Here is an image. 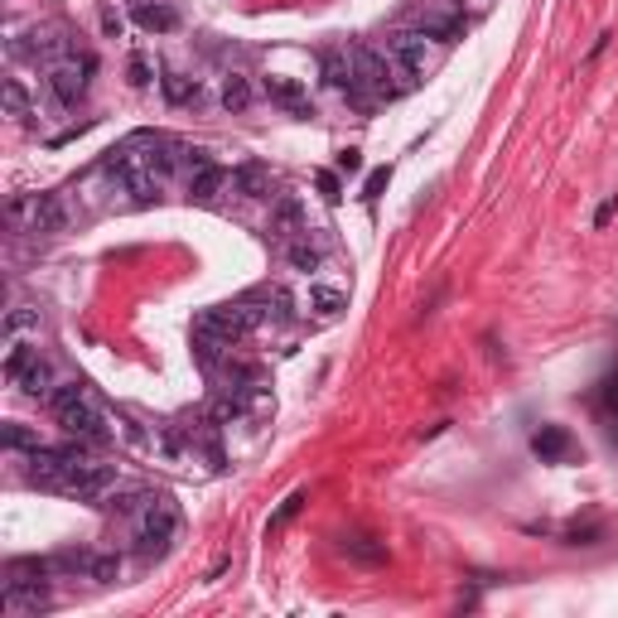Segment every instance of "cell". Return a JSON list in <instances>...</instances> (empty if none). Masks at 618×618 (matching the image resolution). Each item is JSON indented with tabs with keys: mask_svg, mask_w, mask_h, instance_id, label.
I'll list each match as a JSON object with an SVG mask.
<instances>
[{
	"mask_svg": "<svg viewBox=\"0 0 618 618\" xmlns=\"http://www.w3.org/2000/svg\"><path fill=\"white\" fill-rule=\"evenodd\" d=\"M49 406H53V416H59V426L73 435V440H107V416H102V406L92 401V391L82 387V382H63V387H53V397H49Z\"/></svg>",
	"mask_w": 618,
	"mask_h": 618,
	"instance_id": "obj_1",
	"label": "cell"
},
{
	"mask_svg": "<svg viewBox=\"0 0 618 618\" xmlns=\"http://www.w3.org/2000/svg\"><path fill=\"white\" fill-rule=\"evenodd\" d=\"M174 531H179V502L170 493H160V498H150L145 508H140V527H136V537H140V551H154L160 556L164 546L174 541Z\"/></svg>",
	"mask_w": 618,
	"mask_h": 618,
	"instance_id": "obj_2",
	"label": "cell"
},
{
	"mask_svg": "<svg viewBox=\"0 0 618 618\" xmlns=\"http://www.w3.org/2000/svg\"><path fill=\"white\" fill-rule=\"evenodd\" d=\"M111 483H117V469H111V464L82 459L78 449H73V459H68V469H63V479H59V493L78 498V502H92V498H102Z\"/></svg>",
	"mask_w": 618,
	"mask_h": 618,
	"instance_id": "obj_3",
	"label": "cell"
},
{
	"mask_svg": "<svg viewBox=\"0 0 618 618\" xmlns=\"http://www.w3.org/2000/svg\"><path fill=\"white\" fill-rule=\"evenodd\" d=\"M353 63H358V78L362 88H372L377 97H401L411 73L391 59V53H377V49H353Z\"/></svg>",
	"mask_w": 618,
	"mask_h": 618,
	"instance_id": "obj_4",
	"label": "cell"
},
{
	"mask_svg": "<svg viewBox=\"0 0 618 618\" xmlns=\"http://www.w3.org/2000/svg\"><path fill=\"white\" fill-rule=\"evenodd\" d=\"M10 218H24V222H30V232H39V237H53V232L68 228V208H63L59 193H34V199H20L15 208H10Z\"/></svg>",
	"mask_w": 618,
	"mask_h": 618,
	"instance_id": "obj_5",
	"label": "cell"
},
{
	"mask_svg": "<svg viewBox=\"0 0 618 618\" xmlns=\"http://www.w3.org/2000/svg\"><path fill=\"white\" fill-rule=\"evenodd\" d=\"M88 73H92V59H59L49 68V88L63 107H78L82 92H88Z\"/></svg>",
	"mask_w": 618,
	"mask_h": 618,
	"instance_id": "obj_6",
	"label": "cell"
},
{
	"mask_svg": "<svg viewBox=\"0 0 618 618\" xmlns=\"http://www.w3.org/2000/svg\"><path fill=\"white\" fill-rule=\"evenodd\" d=\"M426 39H430L426 30H397V34L387 39V53H391V59H397L411 78H426V68H430V44H426Z\"/></svg>",
	"mask_w": 618,
	"mask_h": 618,
	"instance_id": "obj_7",
	"label": "cell"
},
{
	"mask_svg": "<svg viewBox=\"0 0 618 618\" xmlns=\"http://www.w3.org/2000/svg\"><path fill=\"white\" fill-rule=\"evenodd\" d=\"M232 189L242 193V199H271V193H276V174H271V164H261V160L237 164V170H232Z\"/></svg>",
	"mask_w": 618,
	"mask_h": 618,
	"instance_id": "obj_8",
	"label": "cell"
},
{
	"mask_svg": "<svg viewBox=\"0 0 618 618\" xmlns=\"http://www.w3.org/2000/svg\"><path fill=\"white\" fill-rule=\"evenodd\" d=\"M228 189H232V170H222V164H208V170H199L193 184H189L193 203H218Z\"/></svg>",
	"mask_w": 618,
	"mask_h": 618,
	"instance_id": "obj_9",
	"label": "cell"
},
{
	"mask_svg": "<svg viewBox=\"0 0 618 618\" xmlns=\"http://www.w3.org/2000/svg\"><path fill=\"white\" fill-rule=\"evenodd\" d=\"M324 78H329V88H339L348 97H358V88H362L353 53H329V59H324Z\"/></svg>",
	"mask_w": 618,
	"mask_h": 618,
	"instance_id": "obj_10",
	"label": "cell"
},
{
	"mask_svg": "<svg viewBox=\"0 0 618 618\" xmlns=\"http://www.w3.org/2000/svg\"><path fill=\"white\" fill-rule=\"evenodd\" d=\"M531 449L546 459V464H560V459H570L575 454V445H570V435L560 430V426H541L537 435H531Z\"/></svg>",
	"mask_w": 618,
	"mask_h": 618,
	"instance_id": "obj_11",
	"label": "cell"
},
{
	"mask_svg": "<svg viewBox=\"0 0 618 618\" xmlns=\"http://www.w3.org/2000/svg\"><path fill=\"white\" fill-rule=\"evenodd\" d=\"M271 232L286 237V242H295V237L304 232V208L295 203V199H276V208H271Z\"/></svg>",
	"mask_w": 618,
	"mask_h": 618,
	"instance_id": "obj_12",
	"label": "cell"
},
{
	"mask_svg": "<svg viewBox=\"0 0 618 618\" xmlns=\"http://www.w3.org/2000/svg\"><path fill=\"white\" fill-rule=\"evenodd\" d=\"M20 387L30 391V397H53V372H49V362L44 358H30V368L20 372Z\"/></svg>",
	"mask_w": 618,
	"mask_h": 618,
	"instance_id": "obj_13",
	"label": "cell"
},
{
	"mask_svg": "<svg viewBox=\"0 0 618 618\" xmlns=\"http://www.w3.org/2000/svg\"><path fill=\"white\" fill-rule=\"evenodd\" d=\"M136 24H140V30H150V34H170L179 24V15L170 5H136Z\"/></svg>",
	"mask_w": 618,
	"mask_h": 618,
	"instance_id": "obj_14",
	"label": "cell"
},
{
	"mask_svg": "<svg viewBox=\"0 0 618 618\" xmlns=\"http://www.w3.org/2000/svg\"><path fill=\"white\" fill-rule=\"evenodd\" d=\"M266 97L280 107H295L300 111L304 107V82H295V78H266Z\"/></svg>",
	"mask_w": 618,
	"mask_h": 618,
	"instance_id": "obj_15",
	"label": "cell"
},
{
	"mask_svg": "<svg viewBox=\"0 0 618 618\" xmlns=\"http://www.w3.org/2000/svg\"><path fill=\"white\" fill-rule=\"evenodd\" d=\"M160 88H164V97H170L174 107H189V102H199V82H193V78H184V73H164V78H160Z\"/></svg>",
	"mask_w": 618,
	"mask_h": 618,
	"instance_id": "obj_16",
	"label": "cell"
},
{
	"mask_svg": "<svg viewBox=\"0 0 618 618\" xmlns=\"http://www.w3.org/2000/svg\"><path fill=\"white\" fill-rule=\"evenodd\" d=\"M222 107L228 111H247L251 107V82L242 73H228L222 78Z\"/></svg>",
	"mask_w": 618,
	"mask_h": 618,
	"instance_id": "obj_17",
	"label": "cell"
},
{
	"mask_svg": "<svg viewBox=\"0 0 618 618\" xmlns=\"http://www.w3.org/2000/svg\"><path fill=\"white\" fill-rule=\"evenodd\" d=\"M420 30H426L430 39L454 44V39H464V20H459V15H426V20H420Z\"/></svg>",
	"mask_w": 618,
	"mask_h": 618,
	"instance_id": "obj_18",
	"label": "cell"
},
{
	"mask_svg": "<svg viewBox=\"0 0 618 618\" xmlns=\"http://www.w3.org/2000/svg\"><path fill=\"white\" fill-rule=\"evenodd\" d=\"M348 300H343V290H333V286H309V309L314 314H339Z\"/></svg>",
	"mask_w": 618,
	"mask_h": 618,
	"instance_id": "obj_19",
	"label": "cell"
},
{
	"mask_svg": "<svg viewBox=\"0 0 618 618\" xmlns=\"http://www.w3.org/2000/svg\"><path fill=\"white\" fill-rule=\"evenodd\" d=\"M286 257H290V266H295V271H304V276H309V271H319V261H324V257H319V247H309L304 237H295Z\"/></svg>",
	"mask_w": 618,
	"mask_h": 618,
	"instance_id": "obj_20",
	"label": "cell"
},
{
	"mask_svg": "<svg viewBox=\"0 0 618 618\" xmlns=\"http://www.w3.org/2000/svg\"><path fill=\"white\" fill-rule=\"evenodd\" d=\"M343 556L368 560V566H382V560H387V551H382V546H372L368 537H343Z\"/></svg>",
	"mask_w": 618,
	"mask_h": 618,
	"instance_id": "obj_21",
	"label": "cell"
},
{
	"mask_svg": "<svg viewBox=\"0 0 618 618\" xmlns=\"http://www.w3.org/2000/svg\"><path fill=\"white\" fill-rule=\"evenodd\" d=\"M5 449H39V435L30 426H20V420H10L5 426Z\"/></svg>",
	"mask_w": 618,
	"mask_h": 618,
	"instance_id": "obj_22",
	"label": "cell"
},
{
	"mask_svg": "<svg viewBox=\"0 0 618 618\" xmlns=\"http://www.w3.org/2000/svg\"><path fill=\"white\" fill-rule=\"evenodd\" d=\"M121 575V560L117 556H92V570H88V580H97V585H111Z\"/></svg>",
	"mask_w": 618,
	"mask_h": 618,
	"instance_id": "obj_23",
	"label": "cell"
},
{
	"mask_svg": "<svg viewBox=\"0 0 618 618\" xmlns=\"http://www.w3.org/2000/svg\"><path fill=\"white\" fill-rule=\"evenodd\" d=\"M0 97H5V111H10V117H30V97H24L20 82H5V92H0Z\"/></svg>",
	"mask_w": 618,
	"mask_h": 618,
	"instance_id": "obj_24",
	"label": "cell"
},
{
	"mask_svg": "<svg viewBox=\"0 0 618 618\" xmlns=\"http://www.w3.org/2000/svg\"><path fill=\"white\" fill-rule=\"evenodd\" d=\"M314 184H319V193H324L329 203H339V199H343V184H339V174H333V170H319V174H314Z\"/></svg>",
	"mask_w": 618,
	"mask_h": 618,
	"instance_id": "obj_25",
	"label": "cell"
},
{
	"mask_svg": "<svg viewBox=\"0 0 618 618\" xmlns=\"http://www.w3.org/2000/svg\"><path fill=\"white\" fill-rule=\"evenodd\" d=\"M30 348H10V358H5V377H10V382H20V372L24 368H30Z\"/></svg>",
	"mask_w": 618,
	"mask_h": 618,
	"instance_id": "obj_26",
	"label": "cell"
},
{
	"mask_svg": "<svg viewBox=\"0 0 618 618\" xmlns=\"http://www.w3.org/2000/svg\"><path fill=\"white\" fill-rule=\"evenodd\" d=\"M300 502H304V493H290L286 502H280V508H276V517H271V531H280V527H286L290 517L300 512Z\"/></svg>",
	"mask_w": 618,
	"mask_h": 618,
	"instance_id": "obj_27",
	"label": "cell"
},
{
	"mask_svg": "<svg viewBox=\"0 0 618 618\" xmlns=\"http://www.w3.org/2000/svg\"><path fill=\"white\" fill-rule=\"evenodd\" d=\"M387 184H391V170L382 164V170H372V174H368V184H362V199H377V193H382Z\"/></svg>",
	"mask_w": 618,
	"mask_h": 618,
	"instance_id": "obj_28",
	"label": "cell"
},
{
	"mask_svg": "<svg viewBox=\"0 0 618 618\" xmlns=\"http://www.w3.org/2000/svg\"><path fill=\"white\" fill-rule=\"evenodd\" d=\"M613 213H618V193H613V199H604V203L595 208V228H609Z\"/></svg>",
	"mask_w": 618,
	"mask_h": 618,
	"instance_id": "obj_29",
	"label": "cell"
},
{
	"mask_svg": "<svg viewBox=\"0 0 618 618\" xmlns=\"http://www.w3.org/2000/svg\"><path fill=\"white\" fill-rule=\"evenodd\" d=\"M102 34H107V39H121V15H117L111 5H102Z\"/></svg>",
	"mask_w": 618,
	"mask_h": 618,
	"instance_id": "obj_30",
	"label": "cell"
},
{
	"mask_svg": "<svg viewBox=\"0 0 618 618\" xmlns=\"http://www.w3.org/2000/svg\"><path fill=\"white\" fill-rule=\"evenodd\" d=\"M131 82H136V88H145V82H150V63L145 59H131Z\"/></svg>",
	"mask_w": 618,
	"mask_h": 618,
	"instance_id": "obj_31",
	"label": "cell"
},
{
	"mask_svg": "<svg viewBox=\"0 0 618 618\" xmlns=\"http://www.w3.org/2000/svg\"><path fill=\"white\" fill-rule=\"evenodd\" d=\"M339 170L358 174V170H362V154H358V150H343V154H339Z\"/></svg>",
	"mask_w": 618,
	"mask_h": 618,
	"instance_id": "obj_32",
	"label": "cell"
}]
</instances>
